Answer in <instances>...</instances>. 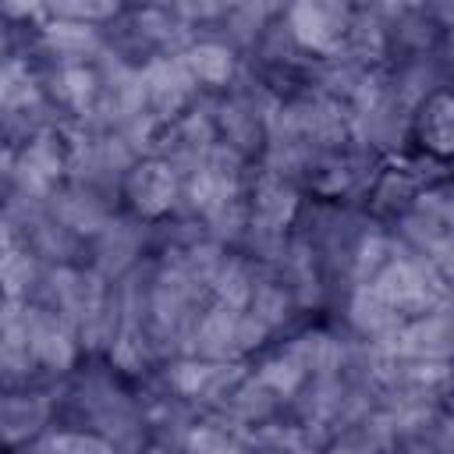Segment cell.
<instances>
[{"instance_id":"obj_1","label":"cell","mask_w":454,"mask_h":454,"mask_svg":"<svg viewBox=\"0 0 454 454\" xmlns=\"http://www.w3.org/2000/svg\"><path fill=\"white\" fill-rule=\"evenodd\" d=\"M422 131L429 138L433 149L440 153H454V103L450 99H436L422 121Z\"/></svg>"}]
</instances>
